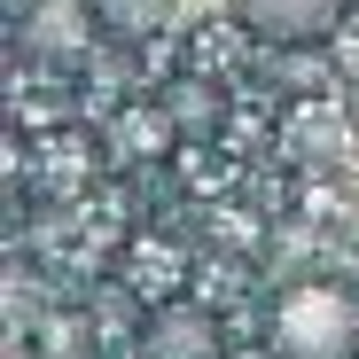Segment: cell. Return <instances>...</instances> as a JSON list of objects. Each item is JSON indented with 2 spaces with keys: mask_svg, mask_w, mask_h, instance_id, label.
Here are the masks:
<instances>
[{
  "mask_svg": "<svg viewBox=\"0 0 359 359\" xmlns=\"http://www.w3.org/2000/svg\"><path fill=\"white\" fill-rule=\"evenodd\" d=\"M273 351L281 359H351L359 351V297L336 281H297L273 305Z\"/></svg>",
  "mask_w": 359,
  "mask_h": 359,
  "instance_id": "6da1fadb",
  "label": "cell"
},
{
  "mask_svg": "<svg viewBox=\"0 0 359 359\" xmlns=\"http://www.w3.org/2000/svg\"><path fill=\"white\" fill-rule=\"evenodd\" d=\"M94 16H102L94 0H39L24 16V47L39 63H55V71H79L94 55Z\"/></svg>",
  "mask_w": 359,
  "mask_h": 359,
  "instance_id": "7a4b0ae2",
  "label": "cell"
},
{
  "mask_svg": "<svg viewBox=\"0 0 359 359\" xmlns=\"http://www.w3.org/2000/svg\"><path fill=\"white\" fill-rule=\"evenodd\" d=\"M243 8V24L258 39H281V47H305V39H328L344 24L351 0H234Z\"/></svg>",
  "mask_w": 359,
  "mask_h": 359,
  "instance_id": "3957f363",
  "label": "cell"
},
{
  "mask_svg": "<svg viewBox=\"0 0 359 359\" xmlns=\"http://www.w3.org/2000/svg\"><path fill=\"white\" fill-rule=\"evenodd\" d=\"M149 351L156 359H219V328L203 313H188V305H164L156 328H149Z\"/></svg>",
  "mask_w": 359,
  "mask_h": 359,
  "instance_id": "277c9868",
  "label": "cell"
},
{
  "mask_svg": "<svg viewBox=\"0 0 359 359\" xmlns=\"http://www.w3.org/2000/svg\"><path fill=\"white\" fill-rule=\"evenodd\" d=\"M94 8H102V24H109V32L149 39V32H164V24H172V8H180V0H94Z\"/></svg>",
  "mask_w": 359,
  "mask_h": 359,
  "instance_id": "5b68a950",
  "label": "cell"
},
{
  "mask_svg": "<svg viewBox=\"0 0 359 359\" xmlns=\"http://www.w3.org/2000/svg\"><path fill=\"white\" fill-rule=\"evenodd\" d=\"M126 141H133V149H156V141H172V117H156V109H126Z\"/></svg>",
  "mask_w": 359,
  "mask_h": 359,
  "instance_id": "8992f818",
  "label": "cell"
},
{
  "mask_svg": "<svg viewBox=\"0 0 359 359\" xmlns=\"http://www.w3.org/2000/svg\"><path fill=\"white\" fill-rule=\"evenodd\" d=\"M172 109H180V126H211V94H196V86H180Z\"/></svg>",
  "mask_w": 359,
  "mask_h": 359,
  "instance_id": "52a82bcc",
  "label": "cell"
},
{
  "mask_svg": "<svg viewBox=\"0 0 359 359\" xmlns=\"http://www.w3.org/2000/svg\"><path fill=\"white\" fill-rule=\"evenodd\" d=\"M351 8H359V0H351Z\"/></svg>",
  "mask_w": 359,
  "mask_h": 359,
  "instance_id": "ba28073f",
  "label": "cell"
}]
</instances>
